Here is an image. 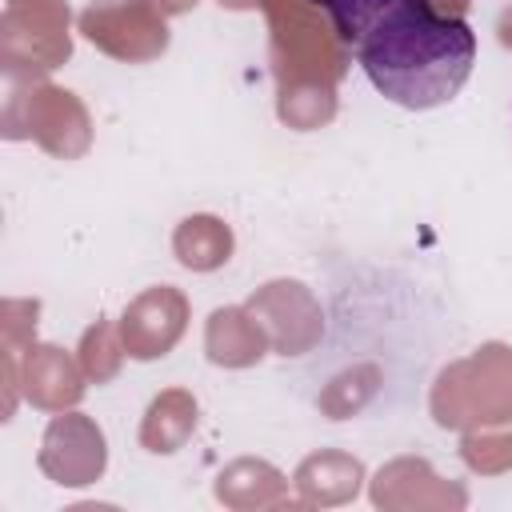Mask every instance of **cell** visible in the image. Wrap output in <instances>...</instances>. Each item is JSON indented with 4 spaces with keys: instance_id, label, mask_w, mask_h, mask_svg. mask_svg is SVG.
I'll return each mask as SVG.
<instances>
[{
    "instance_id": "1",
    "label": "cell",
    "mask_w": 512,
    "mask_h": 512,
    "mask_svg": "<svg viewBox=\"0 0 512 512\" xmlns=\"http://www.w3.org/2000/svg\"><path fill=\"white\" fill-rule=\"evenodd\" d=\"M372 88L412 112L448 104L476 64V32L436 0H316Z\"/></svg>"
}]
</instances>
